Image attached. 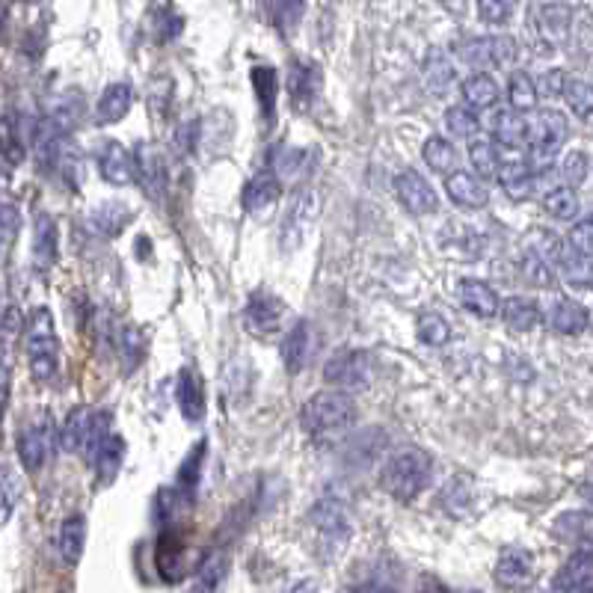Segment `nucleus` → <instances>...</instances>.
<instances>
[{"label": "nucleus", "instance_id": "16", "mask_svg": "<svg viewBox=\"0 0 593 593\" xmlns=\"http://www.w3.org/2000/svg\"><path fill=\"white\" fill-rule=\"evenodd\" d=\"M395 193H398L401 205L410 214H416V217L436 211V193H433V187L427 184V178L419 170L398 172L395 175Z\"/></svg>", "mask_w": 593, "mask_h": 593}, {"label": "nucleus", "instance_id": "27", "mask_svg": "<svg viewBox=\"0 0 593 593\" xmlns=\"http://www.w3.org/2000/svg\"><path fill=\"white\" fill-rule=\"evenodd\" d=\"M549 324L561 336H582L591 324V315L582 303L576 300H558L549 312Z\"/></svg>", "mask_w": 593, "mask_h": 593}, {"label": "nucleus", "instance_id": "13", "mask_svg": "<svg viewBox=\"0 0 593 593\" xmlns=\"http://www.w3.org/2000/svg\"><path fill=\"white\" fill-rule=\"evenodd\" d=\"M324 89V72L318 60H294L288 69V95L297 110H309Z\"/></svg>", "mask_w": 593, "mask_h": 593}, {"label": "nucleus", "instance_id": "28", "mask_svg": "<svg viewBox=\"0 0 593 593\" xmlns=\"http://www.w3.org/2000/svg\"><path fill=\"white\" fill-rule=\"evenodd\" d=\"M499 312H502L505 324H508L513 333H531L543 321L540 306L531 297H519V294L508 297L505 303H499Z\"/></svg>", "mask_w": 593, "mask_h": 593}, {"label": "nucleus", "instance_id": "61", "mask_svg": "<svg viewBox=\"0 0 593 593\" xmlns=\"http://www.w3.org/2000/svg\"><path fill=\"white\" fill-rule=\"evenodd\" d=\"M12 170H15V167H12V164H6V161L0 158V190H6V187H9Z\"/></svg>", "mask_w": 593, "mask_h": 593}, {"label": "nucleus", "instance_id": "49", "mask_svg": "<svg viewBox=\"0 0 593 593\" xmlns=\"http://www.w3.org/2000/svg\"><path fill=\"white\" fill-rule=\"evenodd\" d=\"M564 98L570 104V110L579 116V119H591V84L585 78H567L564 86Z\"/></svg>", "mask_w": 593, "mask_h": 593}, {"label": "nucleus", "instance_id": "41", "mask_svg": "<svg viewBox=\"0 0 593 593\" xmlns=\"http://www.w3.org/2000/svg\"><path fill=\"white\" fill-rule=\"evenodd\" d=\"M202 460H205V442H199L196 451H190L187 460L178 469V478H175V496L178 499H184V502L193 499L196 484H199V472H202Z\"/></svg>", "mask_w": 593, "mask_h": 593}, {"label": "nucleus", "instance_id": "59", "mask_svg": "<svg viewBox=\"0 0 593 593\" xmlns=\"http://www.w3.org/2000/svg\"><path fill=\"white\" fill-rule=\"evenodd\" d=\"M193 140H196V134H193V122H181V125L175 128V137H172V149H175V155H178V158H184L187 152H193Z\"/></svg>", "mask_w": 593, "mask_h": 593}, {"label": "nucleus", "instance_id": "31", "mask_svg": "<svg viewBox=\"0 0 593 593\" xmlns=\"http://www.w3.org/2000/svg\"><path fill=\"white\" fill-rule=\"evenodd\" d=\"M460 92H463V101L469 110H487L499 101V84L487 75V72H475L469 75L463 84H460Z\"/></svg>", "mask_w": 593, "mask_h": 593}, {"label": "nucleus", "instance_id": "26", "mask_svg": "<svg viewBox=\"0 0 593 593\" xmlns=\"http://www.w3.org/2000/svg\"><path fill=\"white\" fill-rule=\"evenodd\" d=\"M92 422H95V410L75 407L66 416V424L60 427V445L69 454H84L86 445H89V436H92Z\"/></svg>", "mask_w": 593, "mask_h": 593}, {"label": "nucleus", "instance_id": "22", "mask_svg": "<svg viewBox=\"0 0 593 593\" xmlns=\"http://www.w3.org/2000/svg\"><path fill=\"white\" fill-rule=\"evenodd\" d=\"M175 398H178L181 416L187 422H202L205 419V383H202V374L196 368H184L181 371Z\"/></svg>", "mask_w": 593, "mask_h": 593}, {"label": "nucleus", "instance_id": "62", "mask_svg": "<svg viewBox=\"0 0 593 593\" xmlns=\"http://www.w3.org/2000/svg\"><path fill=\"white\" fill-rule=\"evenodd\" d=\"M288 593H318V585L315 582H300V585H294Z\"/></svg>", "mask_w": 593, "mask_h": 593}, {"label": "nucleus", "instance_id": "45", "mask_svg": "<svg viewBox=\"0 0 593 593\" xmlns=\"http://www.w3.org/2000/svg\"><path fill=\"white\" fill-rule=\"evenodd\" d=\"M21 499V481L9 463H0V525L9 522V516L18 508Z\"/></svg>", "mask_w": 593, "mask_h": 593}, {"label": "nucleus", "instance_id": "15", "mask_svg": "<svg viewBox=\"0 0 593 593\" xmlns=\"http://www.w3.org/2000/svg\"><path fill=\"white\" fill-rule=\"evenodd\" d=\"M534 573H537V564H534V555L528 549H516L510 546L499 555L496 561V582L508 591H522L534 582Z\"/></svg>", "mask_w": 593, "mask_h": 593}, {"label": "nucleus", "instance_id": "55", "mask_svg": "<svg viewBox=\"0 0 593 593\" xmlns=\"http://www.w3.org/2000/svg\"><path fill=\"white\" fill-rule=\"evenodd\" d=\"M513 12H516V6L513 3H502V0H484V3H478V15L487 24H505Z\"/></svg>", "mask_w": 593, "mask_h": 593}, {"label": "nucleus", "instance_id": "24", "mask_svg": "<svg viewBox=\"0 0 593 593\" xmlns=\"http://www.w3.org/2000/svg\"><path fill=\"white\" fill-rule=\"evenodd\" d=\"M445 190H448V199L454 205H460V208H484L490 202L487 187L475 175H469V172L457 170L451 172V175H445Z\"/></svg>", "mask_w": 593, "mask_h": 593}, {"label": "nucleus", "instance_id": "54", "mask_svg": "<svg viewBox=\"0 0 593 593\" xmlns=\"http://www.w3.org/2000/svg\"><path fill=\"white\" fill-rule=\"evenodd\" d=\"M564 86H567V75L564 69H549L540 75V81H534V89H537V98L546 95V98H558L564 95Z\"/></svg>", "mask_w": 593, "mask_h": 593}, {"label": "nucleus", "instance_id": "7", "mask_svg": "<svg viewBox=\"0 0 593 593\" xmlns=\"http://www.w3.org/2000/svg\"><path fill=\"white\" fill-rule=\"evenodd\" d=\"M18 460L27 472H39L54 448V419L48 413L36 416L33 422H27L18 433Z\"/></svg>", "mask_w": 593, "mask_h": 593}, {"label": "nucleus", "instance_id": "10", "mask_svg": "<svg viewBox=\"0 0 593 593\" xmlns=\"http://www.w3.org/2000/svg\"><path fill=\"white\" fill-rule=\"evenodd\" d=\"M460 60L478 69L487 66H508L516 60V42L508 33H493V36H472L460 48Z\"/></svg>", "mask_w": 593, "mask_h": 593}, {"label": "nucleus", "instance_id": "42", "mask_svg": "<svg viewBox=\"0 0 593 593\" xmlns=\"http://www.w3.org/2000/svg\"><path fill=\"white\" fill-rule=\"evenodd\" d=\"M454 78H457V72H454V66H451V60L442 54V51H430L427 54V60H424V84L430 86L433 92H448L451 84H454Z\"/></svg>", "mask_w": 593, "mask_h": 593}, {"label": "nucleus", "instance_id": "4", "mask_svg": "<svg viewBox=\"0 0 593 593\" xmlns=\"http://www.w3.org/2000/svg\"><path fill=\"white\" fill-rule=\"evenodd\" d=\"M570 134V125L564 119V113L558 110H543L531 125H528V149H531V170H549L552 161L558 158V152L564 149Z\"/></svg>", "mask_w": 593, "mask_h": 593}, {"label": "nucleus", "instance_id": "6", "mask_svg": "<svg viewBox=\"0 0 593 593\" xmlns=\"http://www.w3.org/2000/svg\"><path fill=\"white\" fill-rule=\"evenodd\" d=\"M315 531H318V540L321 546L327 549V555H339L341 546L347 543L350 537V516H347V508L344 502L336 499V496H324L312 513H309Z\"/></svg>", "mask_w": 593, "mask_h": 593}, {"label": "nucleus", "instance_id": "58", "mask_svg": "<svg viewBox=\"0 0 593 593\" xmlns=\"http://www.w3.org/2000/svg\"><path fill=\"white\" fill-rule=\"evenodd\" d=\"M18 229V205L6 196H0V238L15 235Z\"/></svg>", "mask_w": 593, "mask_h": 593}, {"label": "nucleus", "instance_id": "18", "mask_svg": "<svg viewBox=\"0 0 593 593\" xmlns=\"http://www.w3.org/2000/svg\"><path fill=\"white\" fill-rule=\"evenodd\" d=\"M279 196H282V181H279V175L273 170L255 172L253 178L247 181V187H244V208H247L253 217H267V214L276 208Z\"/></svg>", "mask_w": 593, "mask_h": 593}, {"label": "nucleus", "instance_id": "38", "mask_svg": "<svg viewBox=\"0 0 593 593\" xmlns=\"http://www.w3.org/2000/svg\"><path fill=\"white\" fill-rule=\"evenodd\" d=\"M253 86H255V95H258L261 116H264V122H267V128H270V125H273V119H276V89H279L276 69H270V66H255Z\"/></svg>", "mask_w": 593, "mask_h": 593}, {"label": "nucleus", "instance_id": "8", "mask_svg": "<svg viewBox=\"0 0 593 593\" xmlns=\"http://www.w3.org/2000/svg\"><path fill=\"white\" fill-rule=\"evenodd\" d=\"M131 161H134V181L143 187L149 199L161 202L170 184V167H167L164 152L155 143H137Z\"/></svg>", "mask_w": 593, "mask_h": 593}, {"label": "nucleus", "instance_id": "48", "mask_svg": "<svg viewBox=\"0 0 593 593\" xmlns=\"http://www.w3.org/2000/svg\"><path fill=\"white\" fill-rule=\"evenodd\" d=\"M445 128L454 134V137H478V128H481V119L475 110H469L466 104H457V107H448L445 113Z\"/></svg>", "mask_w": 593, "mask_h": 593}, {"label": "nucleus", "instance_id": "33", "mask_svg": "<svg viewBox=\"0 0 593 593\" xmlns=\"http://www.w3.org/2000/svg\"><path fill=\"white\" fill-rule=\"evenodd\" d=\"M226 573H229V558L223 552L220 555L217 552L208 555L202 561V567L196 570L187 593H220L223 591V582H226Z\"/></svg>", "mask_w": 593, "mask_h": 593}, {"label": "nucleus", "instance_id": "29", "mask_svg": "<svg viewBox=\"0 0 593 593\" xmlns=\"http://www.w3.org/2000/svg\"><path fill=\"white\" fill-rule=\"evenodd\" d=\"M490 128L505 149H525V143H528V122L519 113H513L510 107H502L493 113Z\"/></svg>", "mask_w": 593, "mask_h": 593}, {"label": "nucleus", "instance_id": "21", "mask_svg": "<svg viewBox=\"0 0 593 593\" xmlns=\"http://www.w3.org/2000/svg\"><path fill=\"white\" fill-rule=\"evenodd\" d=\"M312 350H315V327L309 321H297L282 341V362L288 374H300L309 365Z\"/></svg>", "mask_w": 593, "mask_h": 593}, {"label": "nucleus", "instance_id": "51", "mask_svg": "<svg viewBox=\"0 0 593 593\" xmlns=\"http://www.w3.org/2000/svg\"><path fill=\"white\" fill-rule=\"evenodd\" d=\"M152 27L158 30V42H170L172 36H178V30H181V15L170 6H161V9H155Z\"/></svg>", "mask_w": 593, "mask_h": 593}, {"label": "nucleus", "instance_id": "39", "mask_svg": "<svg viewBox=\"0 0 593 593\" xmlns=\"http://www.w3.org/2000/svg\"><path fill=\"white\" fill-rule=\"evenodd\" d=\"M422 155L424 161H427V167L433 172H442V175H451V172H457V167H460V152L445 137H427Z\"/></svg>", "mask_w": 593, "mask_h": 593}, {"label": "nucleus", "instance_id": "12", "mask_svg": "<svg viewBox=\"0 0 593 593\" xmlns=\"http://www.w3.org/2000/svg\"><path fill=\"white\" fill-rule=\"evenodd\" d=\"M315 208H318L315 190H312V187H297L294 196H291V202H288V208H285L282 232H279L285 250H294V247L303 241L306 229H309L312 220H315Z\"/></svg>", "mask_w": 593, "mask_h": 593}, {"label": "nucleus", "instance_id": "60", "mask_svg": "<svg viewBox=\"0 0 593 593\" xmlns=\"http://www.w3.org/2000/svg\"><path fill=\"white\" fill-rule=\"evenodd\" d=\"M9 395H12V368L0 359V422L9 407Z\"/></svg>", "mask_w": 593, "mask_h": 593}, {"label": "nucleus", "instance_id": "63", "mask_svg": "<svg viewBox=\"0 0 593 593\" xmlns=\"http://www.w3.org/2000/svg\"><path fill=\"white\" fill-rule=\"evenodd\" d=\"M3 18H6V9L0 6V27H3Z\"/></svg>", "mask_w": 593, "mask_h": 593}, {"label": "nucleus", "instance_id": "11", "mask_svg": "<svg viewBox=\"0 0 593 593\" xmlns=\"http://www.w3.org/2000/svg\"><path fill=\"white\" fill-rule=\"evenodd\" d=\"M531 24H534L540 45L555 51L570 36L573 6L570 3H537V6H531Z\"/></svg>", "mask_w": 593, "mask_h": 593}, {"label": "nucleus", "instance_id": "36", "mask_svg": "<svg viewBox=\"0 0 593 593\" xmlns=\"http://www.w3.org/2000/svg\"><path fill=\"white\" fill-rule=\"evenodd\" d=\"M128 223H131V208L122 205V202H101L92 211V229L101 238H116Z\"/></svg>", "mask_w": 593, "mask_h": 593}, {"label": "nucleus", "instance_id": "47", "mask_svg": "<svg viewBox=\"0 0 593 593\" xmlns=\"http://www.w3.org/2000/svg\"><path fill=\"white\" fill-rule=\"evenodd\" d=\"M416 333L427 347H445L451 341V327L439 312H424L416 324Z\"/></svg>", "mask_w": 593, "mask_h": 593}, {"label": "nucleus", "instance_id": "1", "mask_svg": "<svg viewBox=\"0 0 593 593\" xmlns=\"http://www.w3.org/2000/svg\"><path fill=\"white\" fill-rule=\"evenodd\" d=\"M430 472H433V460L427 451L413 448V445L398 448L380 472V487L398 502H413L419 493L427 490Z\"/></svg>", "mask_w": 593, "mask_h": 593}, {"label": "nucleus", "instance_id": "14", "mask_svg": "<svg viewBox=\"0 0 593 593\" xmlns=\"http://www.w3.org/2000/svg\"><path fill=\"white\" fill-rule=\"evenodd\" d=\"M282 318H285V303L279 297H273L267 291H255L253 297L247 300L244 324L258 339H267V336L279 333L282 330Z\"/></svg>", "mask_w": 593, "mask_h": 593}, {"label": "nucleus", "instance_id": "44", "mask_svg": "<svg viewBox=\"0 0 593 593\" xmlns=\"http://www.w3.org/2000/svg\"><path fill=\"white\" fill-rule=\"evenodd\" d=\"M508 101L513 113H525L537 107V89H534V78L525 72H513L508 81Z\"/></svg>", "mask_w": 593, "mask_h": 593}, {"label": "nucleus", "instance_id": "32", "mask_svg": "<svg viewBox=\"0 0 593 593\" xmlns=\"http://www.w3.org/2000/svg\"><path fill=\"white\" fill-rule=\"evenodd\" d=\"M158 570L167 582H178L184 573V537L175 531H164L158 543Z\"/></svg>", "mask_w": 593, "mask_h": 593}, {"label": "nucleus", "instance_id": "20", "mask_svg": "<svg viewBox=\"0 0 593 593\" xmlns=\"http://www.w3.org/2000/svg\"><path fill=\"white\" fill-rule=\"evenodd\" d=\"M57 255H60L57 220L51 214L39 211L36 220H33V267L45 273L57 264Z\"/></svg>", "mask_w": 593, "mask_h": 593}, {"label": "nucleus", "instance_id": "50", "mask_svg": "<svg viewBox=\"0 0 593 593\" xmlns=\"http://www.w3.org/2000/svg\"><path fill=\"white\" fill-rule=\"evenodd\" d=\"M119 347H122V359H125V371H134L137 362L143 359L146 353V341H143V333L128 327L122 336H119Z\"/></svg>", "mask_w": 593, "mask_h": 593}, {"label": "nucleus", "instance_id": "37", "mask_svg": "<svg viewBox=\"0 0 593 593\" xmlns=\"http://www.w3.org/2000/svg\"><path fill=\"white\" fill-rule=\"evenodd\" d=\"M0 158L6 164H21L24 161V137H21V122L15 113L3 110L0 113Z\"/></svg>", "mask_w": 593, "mask_h": 593}, {"label": "nucleus", "instance_id": "3", "mask_svg": "<svg viewBox=\"0 0 593 593\" xmlns=\"http://www.w3.org/2000/svg\"><path fill=\"white\" fill-rule=\"evenodd\" d=\"M356 416H359L356 401L347 392H336V389H324L312 395L303 407V424L312 436L341 433L356 422Z\"/></svg>", "mask_w": 593, "mask_h": 593}, {"label": "nucleus", "instance_id": "25", "mask_svg": "<svg viewBox=\"0 0 593 593\" xmlns=\"http://www.w3.org/2000/svg\"><path fill=\"white\" fill-rule=\"evenodd\" d=\"M460 303L478 318H496L499 315V294L484 279H463L460 282Z\"/></svg>", "mask_w": 593, "mask_h": 593}, {"label": "nucleus", "instance_id": "34", "mask_svg": "<svg viewBox=\"0 0 593 593\" xmlns=\"http://www.w3.org/2000/svg\"><path fill=\"white\" fill-rule=\"evenodd\" d=\"M499 181H502V187H505V193H508L510 199H528L534 190H537V172L531 170L528 164H522V161H513V164H502V170L496 175Z\"/></svg>", "mask_w": 593, "mask_h": 593}, {"label": "nucleus", "instance_id": "35", "mask_svg": "<svg viewBox=\"0 0 593 593\" xmlns=\"http://www.w3.org/2000/svg\"><path fill=\"white\" fill-rule=\"evenodd\" d=\"M561 267V273H564V279L570 282V285H576V288H591V258L582 253H576L567 241L561 244V250L555 255V261H552V267Z\"/></svg>", "mask_w": 593, "mask_h": 593}, {"label": "nucleus", "instance_id": "56", "mask_svg": "<svg viewBox=\"0 0 593 593\" xmlns=\"http://www.w3.org/2000/svg\"><path fill=\"white\" fill-rule=\"evenodd\" d=\"M591 516H588V510H579V513H564L558 522H555V534H564V531H570V537L576 534V531H582V537H588L591 534V522H588Z\"/></svg>", "mask_w": 593, "mask_h": 593}, {"label": "nucleus", "instance_id": "46", "mask_svg": "<svg viewBox=\"0 0 593 593\" xmlns=\"http://www.w3.org/2000/svg\"><path fill=\"white\" fill-rule=\"evenodd\" d=\"M522 276H525L534 288H555V282H558L555 267H552L546 258L531 253V250H525V255H522Z\"/></svg>", "mask_w": 593, "mask_h": 593}, {"label": "nucleus", "instance_id": "40", "mask_svg": "<svg viewBox=\"0 0 593 593\" xmlns=\"http://www.w3.org/2000/svg\"><path fill=\"white\" fill-rule=\"evenodd\" d=\"M469 161H472V167H475V172L481 178H496L499 170H502L499 149L487 137H472V143H469Z\"/></svg>", "mask_w": 593, "mask_h": 593}, {"label": "nucleus", "instance_id": "9", "mask_svg": "<svg viewBox=\"0 0 593 593\" xmlns=\"http://www.w3.org/2000/svg\"><path fill=\"white\" fill-rule=\"evenodd\" d=\"M324 380L336 392H347V395L350 389H365L371 380V356L365 350H339L324 365Z\"/></svg>", "mask_w": 593, "mask_h": 593}, {"label": "nucleus", "instance_id": "30", "mask_svg": "<svg viewBox=\"0 0 593 593\" xmlns=\"http://www.w3.org/2000/svg\"><path fill=\"white\" fill-rule=\"evenodd\" d=\"M86 546V516L84 513H69L63 528H60V555L69 567L81 561Z\"/></svg>", "mask_w": 593, "mask_h": 593}, {"label": "nucleus", "instance_id": "23", "mask_svg": "<svg viewBox=\"0 0 593 593\" xmlns=\"http://www.w3.org/2000/svg\"><path fill=\"white\" fill-rule=\"evenodd\" d=\"M134 104V89L122 81L104 86V92L98 95V104H95V125H113L119 122Z\"/></svg>", "mask_w": 593, "mask_h": 593}, {"label": "nucleus", "instance_id": "53", "mask_svg": "<svg viewBox=\"0 0 593 593\" xmlns=\"http://www.w3.org/2000/svg\"><path fill=\"white\" fill-rule=\"evenodd\" d=\"M588 172H591V161H588V155L585 152H573V155H567L564 158V167H561V175L576 187V184H582L585 178H588Z\"/></svg>", "mask_w": 593, "mask_h": 593}, {"label": "nucleus", "instance_id": "57", "mask_svg": "<svg viewBox=\"0 0 593 593\" xmlns=\"http://www.w3.org/2000/svg\"><path fill=\"white\" fill-rule=\"evenodd\" d=\"M591 232H593L591 220L585 217V220H579V223L573 226V232L567 235V244H570L576 253H582L591 258Z\"/></svg>", "mask_w": 593, "mask_h": 593}, {"label": "nucleus", "instance_id": "17", "mask_svg": "<svg viewBox=\"0 0 593 593\" xmlns=\"http://www.w3.org/2000/svg\"><path fill=\"white\" fill-rule=\"evenodd\" d=\"M95 158H98V172H101V178H104L107 184L125 187V184L134 181V161H131V152H128L122 143H116V140H101Z\"/></svg>", "mask_w": 593, "mask_h": 593}, {"label": "nucleus", "instance_id": "2", "mask_svg": "<svg viewBox=\"0 0 593 593\" xmlns=\"http://www.w3.org/2000/svg\"><path fill=\"white\" fill-rule=\"evenodd\" d=\"M27 356H30V371L39 383H54L60 371V336L54 327V315L45 306H36L30 321H27Z\"/></svg>", "mask_w": 593, "mask_h": 593}, {"label": "nucleus", "instance_id": "52", "mask_svg": "<svg viewBox=\"0 0 593 593\" xmlns=\"http://www.w3.org/2000/svg\"><path fill=\"white\" fill-rule=\"evenodd\" d=\"M306 12V6L303 3H279V6H270V15H273V24L279 27V30H294L297 27V21H300V15Z\"/></svg>", "mask_w": 593, "mask_h": 593}, {"label": "nucleus", "instance_id": "5", "mask_svg": "<svg viewBox=\"0 0 593 593\" xmlns=\"http://www.w3.org/2000/svg\"><path fill=\"white\" fill-rule=\"evenodd\" d=\"M404 573L401 564L392 558H374L353 567L344 593H401Z\"/></svg>", "mask_w": 593, "mask_h": 593}, {"label": "nucleus", "instance_id": "19", "mask_svg": "<svg viewBox=\"0 0 593 593\" xmlns=\"http://www.w3.org/2000/svg\"><path fill=\"white\" fill-rule=\"evenodd\" d=\"M591 576H593V555L591 543L576 549L573 558L558 570L555 582H552V593H591Z\"/></svg>", "mask_w": 593, "mask_h": 593}, {"label": "nucleus", "instance_id": "43", "mask_svg": "<svg viewBox=\"0 0 593 593\" xmlns=\"http://www.w3.org/2000/svg\"><path fill=\"white\" fill-rule=\"evenodd\" d=\"M543 208L555 217V220H576L582 214V202L576 196L573 187H552L543 196Z\"/></svg>", "mask_w": 593, "mask_h": 593}]
</instances>
